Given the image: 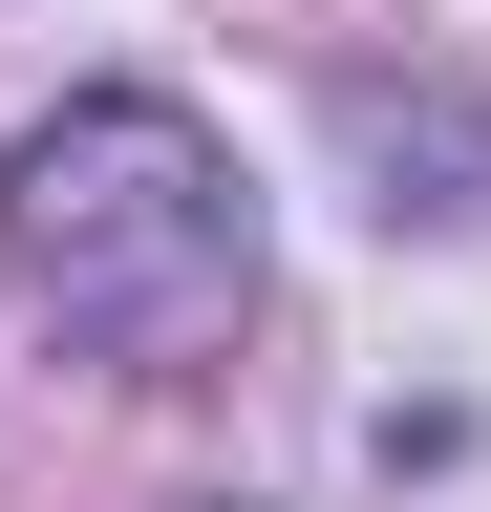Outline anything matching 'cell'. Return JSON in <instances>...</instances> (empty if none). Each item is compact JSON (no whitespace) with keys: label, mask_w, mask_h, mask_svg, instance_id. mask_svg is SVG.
Instances as JSON below:
<instances>
[{"label":"cell","mask_w":491,"mask_h":512,"mask_svg":"<svg viewBox=\"0 0 491 512\" xmlns=\"http://www.w3.org/2000/svg\"><path fill=\"white\" fill-rule=\"evenodd\" d=\"M0 256L43 278V320L107 363H193L235 299H257V192H235V150L193 107L150 86H86L43 107L22 150H0Z\"/></svg>","instance_id":"obj_1"}]
</instances>
